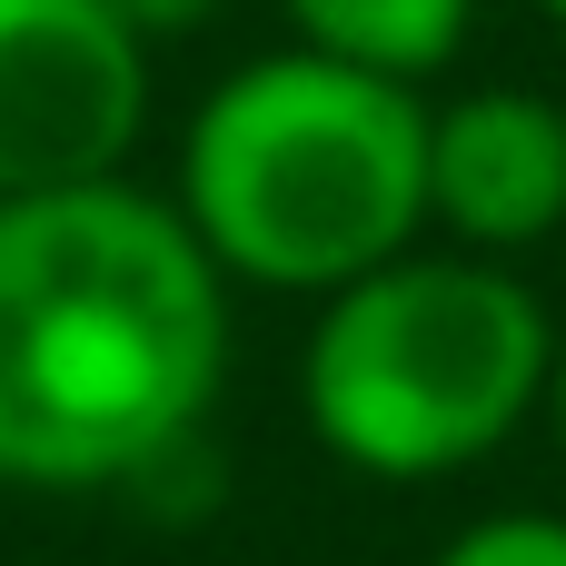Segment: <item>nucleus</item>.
Returning a JSON list of instances; mask_svg holds the SVG:
<instances>
[{
    "label": "nucleus",
    "instance_id": "2",
    "mask_svg": "<svg viewBox=\"0 0 566 566\" xmlns=\"http://www.w3.org/2000/svg\"><path fill=\"white\" fill-rule=\"evenodd\" d=\"M428 219V109L328 50L239 70L189 129V229L269 289H348Z\"/></svg>",
    "mask_w": 566,
    "mask_h": 566
},
{
    "label": "nucleus",
    "instance_id": "8",
    "mask_svg": "<svg viewBox=\"0 0 566 566\" xmlns=\"http://www.w3.org/2000/svg\"><path fill=\"white\" fill-rule=\"evenodd\" d=\"M109 10H119V20H129L139 40H169V30H199V20H209L219 0H109Z\"/></svg>",
    "mask_w": 566,
    "mask_h": 566
},
{
    "label": "nucleus",
    "instance_id": "9",
    "mask_svg": "<svg viewBox=\"0 0 566 566\" xmlns=\"http://www.w3.org/2000/svg\"><path fill=\"white\" fill-rule=\"evenodd\" d=\"M547 398H557V438H566V348L547 358Z\"/></svg>",
    "mask_w": 566,
    "mask_h": 566
},
{
    "label": "nucleus",
    "instance_id": "6",
    "mask_svg": "<svg viewBox=\"0 0 566 566\" xmlns=\"http://www.w3.org/2000/svg\"><path fill=\"white\" fill-rule=\"evenodd\" d=\"M298 40L378 80H418L468 40V0H289Z\"/></svg>",
    "mask_w": 566,
    "mask_h": 566
},
{
    "label": "nucleus",
    "instance_id": "4",
    "mask_svg": "<svg viewBox=\"0 0 566 566\" xmlns=\"http://www.w3.org/2000/svg\"><path fill=\"white\" fill-rule=\"evenodd\" d=\"M149 40L109 0H0V199L109 179L149 109Z\"/></svg>",
    "mask_w": 566,
    "mask_h": 566
},
{
    "label": "nucleus",
    "instance_id": "3",
    "mask_svg": "<svg viewBox=\"0 0 566 566\" xmlns=\"http://www.w3.org/2000/svg\"><path fill=\"white\" fill-rule=\"evenodd\" d=\"M547 308L488 259H378L308 338V428L368 478L488 458L547 388Z\"/></svg>",
    "mask_w": 566,
    "mask_h": 566
},
{
    "label": "nucleus",
    "instance_id": "1",
    "mask_svg": "<svg viewBox=\"0 0 566 566\" xmlns=\"http://www.w3.org/2000/svg\"><path fill=\"white\" fill-rule=\"evenodd\" d=\"M219 368V259L179 209L119 179L0 199V478H149L199 438Z\"/></svg>",
    "mask_w": 566,
    "mask_h": 566
},
{
    "label": "nucleus",
    "instance_id": "10",
    "mask_svg": "<svg viewBox=\"0 0 566 566\" xmlns=\"http://www.w3.org/2000/svg\"><path fill=\"white\" fill-rule=\"evenodd\" d=\"M547 10H557V20H566V0H547Z\"/></svg>",
    "mask_w": 566,
    "mask_h": 566
},
{
    "label": "nucleus",
    "instance_id": "5",
    "mask_svg": "<svg viewBox=\"0 0 566 566\" xmlns=\"http://www.w3.org/2000/svg\"><path fill=\"white\" fill-rule=\"evenodd\" d=\"M428 209L478 249H527L566 219V109L478 90L428 119Z\"/></svg>",
    "mask_w": 566,
    "mask_h": 566
},
{
    "label": "nucleus",
    "instance_id": "7",
    "mask_svg": "<svg viewBox=\"0 0 566 566\" xmlns=\"http://www.w3.org/2000/svg\"><path fill=\"white\" fill-rule=\"evenodd\" d=\"M438 566H566V517H488Z\"/></svg>",
    "mask_w": 566,
    "mask_h": 566
}]
</instances>
